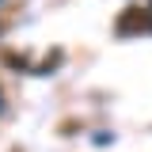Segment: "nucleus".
<instances>
[{
  "mask_svg": "<svg viewBox=\"0 0 152 152\" xmlns=\"http://www.w3.org/2000/svg\"><path fill=\"white\" fill-rule=\"evenodd\" d=\"M133 31H152V19L141 8H126L122 19H118V34H133Z\"/></svg>",
  "mask_w": 152,
  "mask_h": 152,
  "instance_id": "obj_1",
  "label": "nucleus"
}]
</instances>
